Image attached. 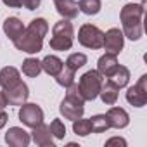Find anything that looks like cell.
<instances>
[{
    "instance_id": "1",
    "label": "cell",
    "mask_w": 147,
    "mask_h": 147,
    "mask_svg": "<svg viewBox=\"0 0 147 147\" xmlns=\"http://www.w3.org/2000/svg\"><path fill=\"white\" fill-rule=\"evenodd\" d=\"M49 33V23L43 18L33 19L23 31L19 38H16L12 43L18 50L24 54H38L43 47V38Z\"/></svg>"
},
{
    "instance_id": "2",
    "label": "cell",
    "mask_w": 147,
    "mask_h": 147,
    "mask_svg": "<svg viewBox=\"0 0 147 147\" xmlns=\"http://www.w3.org/2000/svg\"><path fill=\"white\" fill-rule=\"evenodd\" d=\"M144 0L142 4H126L123 5L121 12H119V19L123 24V35L126 38H130L131 42H137L142 38L144 33V26H142V18H144Z\"/></svg>"
},
{
    "instance_id": "3",
    "label": "cell",
    "mask_w": 147,
    "mask_h": 147,
    "mask_svg": "<svg viewBox=\"0 0 147 147\" xmlns=\"http://www.w3.org/2000/svg\"><path fill=\"white\" fill-rule=\"evenodd\" d=\"M73 40H75V28L69 23V19H61L52 26V38L49 42L52 50H69L73 47Z\"/></svg>"
},
{
    "instance_id": "4",
    "label": "cell",
    "mask_w": 147,
    "mask_h": 147,
    "mask_svg": "<svg viewBox=\"0 0 147 147\" xmlns=\"http://www.w3.org/2000/svg\"><path fill=\"white\" fill-rule=\"evenodd\" d=\"M102 83H104V76L100 75V73L97 69H90L87 73H83L82 78H80V92L87 100H95L100 94V88H102Z\"/></svg>"
},
{
    "instance_id": "5",
    "label": "cell",
    "mask_w": 147,
    "mask_h": 147,
    "mask_svg": "<svg viewBox=\"0 0 147 147\" xmlns=\"http://www.w3.org/2000/svg\"><path fill=\"white\" fill-rule=\"evenodd\" d=\"M102 40H104V31L90 23H85L78 30V43L85 49L99 50L102 49Z\"/></svg>"
},
{
    "instance_id": "6",
    "label": "cell",
    "mask_w": 147,
    "mask_h": 147,
    "mask_svg": "<svg viewBox=\"0 0 147 147\" xmlns=\"http://www.w3.org/2000/svg\"><path fill=\"white\" fill-rule=\"evenodd\" d=\"M18 116H19V121L28 128H35L43 123V111L38 104H33V102H24Z\"/></svg>"
},
{
    "instance_id": "7",
    "label": "cell",
    "mask_w": 147,
    "mask_h": 147,
    "mask_svg": "<svg viewBox=\"0 0 147 147\" xmlns=\"http://www.w3.org/2000/svg\"><path fill=\"white\" fill-rule=\"evenodd\" d=\"M126 102L133 107H144L147 104V75H142L138 82L126 90Z\"/></svg>"
},
{
    "instance_id": "8",
    "label": "cell",
    "mask_w": 147,
    "mask_h": 147,
    "mask_svg": "<svg viewBox=\"0 0 147 147\" xmlns=\"http://www.w3.org/2000/svg\"><path fill=\"white\" fill-rule=\"evenodd\" d=\"M83 104H85V102L66 95V97L62 99L61 106H59V111H61V114H62L66 119L75 121V119H78V118L83 116V113H85V106H83Z\"/></svg>"
},
{
    "instance_id": "9",
    "label": "cell",
    "mask_w": 147,
    "mask_h": 147,
    "mask_svg": "<svg viewBox=\"0 0 147 147\" xmlns=\"http://www.w3.org/2000/svg\"><path fill=\"white\" fill-rule=\"evenodd\" d=\"M125 47V35L119 28H111L104 33V40H102V49H106V52L111 54H119Z\"/></svg>"
},
{
    "instance_id": "10",
    "label": "cell",
    "mask_w": 147,
    "mask_h": 147,
    "mask_svg": "<svg viewBox=\"0 0 147 147\" xmlns=\"http://www.w3.org/2000/svg\"><path fill=\"white\" fill-rule=\"evenodd\" d=\"M4 92H5L11 106H23L24 102H28V97H30V88L24 82H18L14 87H11L9 90H4Z\"/></svg>"
},
{
    "instance_id": "11",
    "label": "cell",
    "mask_w": 147,
    "mask_h": 147,
    "mask_svg": "<svg viewBox=\"0 0 147 147\" xmlns=\"http://www.w3.org/2000/svg\"><path fill=\"white\" fill-rule=\"evenodd\" d=\"M5 142L11 147H28L31 142V135L21 126H11L5 133Z\"/></svg>"
},
{
    "instance_id": "12",
    "label": "cell",
    "mask_w": 147,
    "mask_h": 147,
    "mask_svg": "<svg viewBox=\"0 0 147 147\" xmlns=\"http://www.w3.org/2000/svg\"><path fill=\"white\" fill-rule=\"evenodd\" d=\"M31 130L33 131L30 135H31V140L36 145H40V147H54V135L50 133V128L45 123H42V125H38V126H35Z\"/></svg>"
},
{
    "instance_id": "13",
    "label": "cell",
    "mask_w": 147,
    "mask_h": 147,
    "mask_svg": "<svg viewBox=\"0 0 147 147\" xmlns=\"http://www.w3.org/2000/svg\"><path fill=\"white\" fill-rule=\"evenodd\" d=\"M106 116H107L109 126L116 128V130L126 128L128 123H130V116H128V113L123 107H109V111L106 113Z\"/></svg>"
},
{
    "instance_id": "14",
    "label": "cell",
    "mask_w": 147,
    "mask_h": 147,
    "mask_svg": "<svg viewBox=\"0 0 147 147\" xmlns=\"http://www.w3.org/2000/svg\"><path fill=\"white\" fill-rule=\"evenodd\" d=\"M116 67H118V55H116V54L106 52V54L100 55L99 61H97V71L100 73L104 78H109L113 73H114Z\"/></svg>"
},
{
    "instance_id": "15",
    "label": "cell",
    "mask_w": 147,
    "mask_h": 147,
    "mask_svg": "<svg viewBox=\"0 0 147 147\" xmlns=\"http://www.w3.org/2000/svg\"><path fill=\"white\" fill-rule=\"evenodd\" d=\"M55 11L59 12V16H62V19H75L80 12L78 9V2L75 0H54Z\"/></svg>"
},
{
    "instance_id": "16",
    "label": "cell",
    "mask_w": 147,
    "mask_h": 147,
    "mask_svg": "<svg viewBox=\"0 0 147 147\" xmlns=\"http://www.w3.org/2000/svg\"><path fill=\"white\" fill-rule=\"evenodd\" d=\"M2 30H4L5 36H7L9 40H12V42H14L16 38H19V36L23 35V31H24V24H23V21H21L19 18L11 16V18H7V19L4 21Z\"/></svg>"
},
{
    "instance_id": "17",
    "label": "cell",
    "mask_w": 147,
    "mask_h": 147,
    "mask_svg": "<svg viewBox=\"0 0 147 147\" xmlns=\"http://www.w3.org/2000/svg\"><path fill=\"white\" fill-rule=\"evenodd\" d=\"M18 82H21L19 69H16L14 66H5V67L0 69V87H2L4 90H9Z\"/></svg>"
},
{
    "instance_id": "18",
    "label": "cell",
    "mask_w": 147,
    "mask_h": 147,
    "mask_svg": "<svg viewBox=\"0 0 147 147\" xmlns=\"http://www.w3.org/2000/svg\"><path fill=\"white\" fill-rule=\"evenodd\" d=\"M116 88H125L126 85H128V82H130V69L126 67V66H119L118 64V67L114 69V73L107 78Z\"/></svg>"
},
{
    "instance_id": "19",
    "label": "cell",
    "mask_w": 147,
    "mask_h": 147,
    "mask_svg": "<svg viewBox=\"0 0 147 147\" xmlns=\"http://www.w3.org/2000/svg\"><path fill=\"white\" fill-rule=\"evenodd\" d=\"M40 62H42V71H45L49 76H55L64 66L62 59H59L57 55H45Z\"/></svg>"
},
{
    "instance_id": "20",
    "label": "cell",
    "mask_w": 147,
    "mask_h": 147,
    "mask_svg": "<svg viewBox=\"0 0 147 147\" xmlns=\"http://www.w3.org/2000/svg\"><path fill=\"white\" fill-rule=\"evenodd\" d=\"M118 92H119V88H116V87L107 80V82L102 83V88H100L99 97L102 99V102H104L106 106H114L116 100H118Z\"/></svg>"
},
{
    "instance_id": "21",
    "label": "cell",
    "mask_w": 147,
    "mask_h": 147,
    "mask_svg": "<svg viewBox=\"0 0 147 147\" xmlns=\"http://www.w3.org/2000/svg\"><path fill=\"white\" fill-rule=\"evenodd\" d=\"M23 75L28 76V78H36L40 73H42V62L36 59V57H28L23 61Z\"/></svg>"
},
{
    "instance_id": "22",
    "label": "cell",
    "mask_w": 147,
    "mask_h": 147,
    "mask_svg": "<svg viewBox=\"0 0 147 147\" xmlns=\"http://www.w3.org/2000/svg\"><path fill=\"white\" fill-rule=\"evenodd\" d=\"M78 9H80V12H83L87 16H95L100 12L102 4H100V0H80Z\"/></svg>"
},
{
    "instance_id": "23",
    "label": "cell",
    "mask_w": 147,
    "mask_h": 147,
    "mask_svg": "<svg viewBox=\"0 0 147 147\" xmlns=\"http://www.w3.org/2000/svg\"><path fill=\"white\" fill-rule=\"evenodd\" d=\"M90 119V126H92V133H104L107 131L111 126H109V121H107V116L106 114H95Z\"/></svg>"
},
{
    "instance_id": "24",
    "label": "cell",
    "mask_w": 147,
    "mask_h": 147,
    "mask_svg": "<svg viewBox=\"0 0 147 147\" xmlns=\"http://www.w3.org/2000/svg\"><path fill=\"white\" fill-rule=\"evenodd\" d=\"M87 55L83 54V52H75V54H69L67 55V59H66V62H64V66H67L69 69H73V71H78L80 67H83L85 64H87Z\"/></svg>"
},
{
    "instance_id": "25",
    "label": "cell",
    "mask_w": 147,
    "mask_h": 147,
    "mask_svg": "<svg viewBox=\"0 0 147 147\" xmlns=\"http://www.w3.org/2000/svg\"><path fill=\"white\" fill-rule=\"evenodd\" d=\"M75 73H76V71L69 69L67 66H62V69L57 73L54 78H55L57 85H61V87H64V88H66V87H69L73 82H75Z\"/></svg>"
},
{
    "instance_id": "26",
    "label": "cell",
    "mask_w": 147,
    "mask_h": 147,
    "mask_svg": "<svg viewBox=\"0 0 147 147\" xmlns=\"http://www.w3.org/2000/svg\"><path fill=\"white\" fill-rule=\"evenodd\" d=\"M73 131L78 137H87L92 133V126H90V119H85L83 116L73 121Z\"/></svg>"
},
{
    "instance_id": "27",
    "label": "cell",
    "mask_w": 147,
    "mask_h": 147,
    "mask_svg": "<svg viewBox=\"0 0 147 147\" xmlns=\"http://www.w3.org/2000/svg\"><path fill=\"white\" fill-rule=\"evenodd\" d=\"M49 128H50V133H52L55 138L62 140V138L66 137V126H64V123H62L61 119H54Z\"/></svg>"
},
{
    "instance_id": "28",
    "label": "cell",
    "mask_w": 147,
    "mask_h": 147,
    "mask_svg": "<svg viewBox=\"0 0 147 147\" xmlns=\"http://www.w3.org/2000/svg\"><path fill=\"white\" fill-rule=\"evenodd\" d=\"M66 95H67V97H73V99H78V100H82V102H85V99H83V95H82V92H80V87H78V83H75V82H73L69 87H66Z\"/></svg>"
},
{
    "instance_id": "29",
    "label": "cell",
    "mask_w": 147,
    "mask_h": 147,
    "mask_svg": "<svg viewBox=\"0 0 147 147\" xmlns=\"http://www.w3.org/2000/svg\"><path fill=\"white\" fill-rule=\"evenodd\" d=\"M40 4H42V0H21V7H24V9H28V11L38 9Z\"/></svg>"
},
{
    "instance_id": "30",
    "label": "cell",
    "mask_w": 147,
    "mask_h": 147,
    "mask_svg": "<svg viewBox=\"0 0 147 147\" xmlns=\"http://www.w3.org/2000/svg\"><path fill=\"white\" fill-rule=\"evenodd\" d=\"M111 145H121V147H126V140L123 137H111L109 140H106V147H111Z\"/></svg>"
},
{
    "instance_id": "31",
    "label": "cell",
    "mask_w": 147,
    "mask_h": 147,
    "mask_svg": "<svg viewBox=\"0 0 147 147\" xmlns=\"http://www.w3.org/2000/svg\"><path fill=\"white\" fill-rule=\"evenodd\" d=\"M7 106H9L7 95H5V92H4V90H0V111H2V109H5Z\"/></svg>"
},
{
    "instance_id": "32",
    "label": "cell",
    "mask_w": 147,
    "mask_h": 147,
    "mask_svg": "<svg viewBox=\"0 0 147 147\" xmlns=\"http://www.w3.org/2000/svg\"><path fill=\"white\" fill-rule=\"evenodd\" d=\"M2 2L11 9H19L21 7V0H2Z\"/></svg>"
},
{
    "instance_id": "33",
    "label": "cell",
    "mask_w": 147,
    "mask_h": 147,
    "mask_svg": "<svg viewBox=\"0 0 147 147\" xmlns=\"http://www.w3.org/2000/svg\"><path fill=\"white\" fill-rule=\"evenodd\" d=\"M7 121H9V116H7V113H4V109L0 111V128H4L5 125H7Z\"/></svg>"
}]
</instances>
